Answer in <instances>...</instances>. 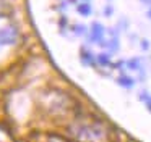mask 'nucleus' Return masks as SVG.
Listing matches in <instances>:
<instances>
[{
  "label": "nucleus",
  "instance_id": "nucleus-2",
  "mask_svg": "<svg viewBox=\"0 0 151 142\" xmlns=\"http://www.w3.org/2000/svg\"><path fill=\"white\" fill-rule=\"evenodd\" d=\"M15 39H17V34L12 29H4L0 31V44H13Z\"/></svg>",
  "mask_w": 151,
  "mask_h": 142
},
{
  "label": "nucleus",
  "instance_id": "nucleus-1",
  "mask_svg": "<svg viewBox=\"0 0 151 142\" xmlns=\"http://www.w3.org/2000/svg\"><path fill=\"white\" fill-rule=\"evenodd\" d=\"M72 134L78 142H109L111 132L101 121L78 123L72 128Z\"/></svg>",
  "mask_w": 151,
  "mask_h": 142
},
{
  "label": "nucleus",
  "instance_id": "nucleus-3",
  "mask_svg": "<svg viewBox=\"0 0 151 142\" xmlns=\"http://www.w3.org/2000/svg\"><path fill=\"white\" fill-rule=\"evenodd\" d=\"M49 142H63V141H62V139H59V137H50Z\"/></svg>",
  "mask_w": 151,
  "mask_h": 142
}]
</instances>
